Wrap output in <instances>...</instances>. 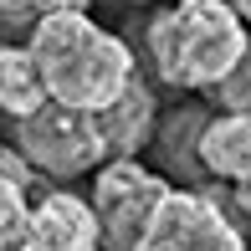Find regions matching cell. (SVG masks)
<instances>
[{
	"mask_svg": "<svg viewBox=\"0 0 251 251\" xmlns=\"http://www.w3.org/2000/svg\"><path fill=\"white\" fill-rule=\"evenodd\" d=\"M102 118H108L113 159H118V154H139L144 144H149V133H154V93H149V82L133 77L128 93L113 102V108H102Z\"/></svg>",
	"mask_w": 251,
	"mask_h": 251,
	"instance_id": "9",
	"label": "cell"
},
{
	"mask_svg": "<svg viewBox=\"0 0 251 251\" xmlns=\"http://www.w3.org/2000/svg\"><path fill=\"white\" fill-rule=\"evenodd\" d=\"M47 98H51V87L41 77V62L31 51V41L26 47H0V113L5 118H26Z\"/></svg>",
	"mask_w": 251,
	"mask_h": 251,
	"instance_id": "8",
	"label": "cell"
},
{
	"mask_svg": "<svg viewBox=\"0 0 251 251\" xmlns=\"http://www.w3.org/2000/svg\"><path fill=\"white\" fill-rule=\"evenodd\" d=\"M26 190H31V185L0 175V251H21V246H26V226H31V200H26Z\"/></svg>",
	"mask_w": 251,
	"mask_h": 251,
	"instance_id": "10",
	"label": "cell"
},
{
	"mask_svg": "<svg viewBox=\"0 0 251 251\" xmlns=\"http://www.w3.org/2000/svg\"><path fill=\"white\" fill-rule=\"evenodd\" d=\"M246 16L231 0H175L149 16L144 56L164 87H221L246 56Z\"/></svg>",
	"mask_w": 251,
	"mask_h": 251,
	"instance_id": "2",
	"label": "cell"
},
{
	"mask_svg": "<svg viewBox=\"0 0 251 251\" xmlns=\"http://www.w3.org/2000/svg\"><path fill=\"white\" fill-rule=\"evenodd\" d=\"M26 41L41 62V77H47L51 98L77 102V108H93V113L113 108L133 87V77H139L128 41L102 31L87 16V5H67V10L36 16Z\"/></svg>",
	"mask_w": 251,
	"mask_h": 251,
	"instance_id": "1",
	"label": "cell"
},
{
	"mask_svg": "<svg viewBox=\"0 0 251 251\" xmlns=\"http://www.w3.org/2000/svg\"><path fill=\"white\" fill-rule=\"evenodd\" d=\"M133 5H149V0H133Z\"/></svg>",
	"mask_w": 251,
	"mask_h": 251,
	"instance_id": "15",
	"label": "cell"
},
{
	"mask_svg": "<svg viewBox=\"0 0 251 251\" xmlns=\"http://www.w3.org/2000/svg\"><path fill=\"white\" fill-rule=\"evenodd\" d=\"M133 251H246V236L215 190H169Z\"/></svg>",
	"mask_w": 251,
	"mask_h": 251,
	"instance_id": "4",
	"label": "cell"
},
{
	"mask_svg": "<svg viewBox=\"0 0 251 251\" xmlns=\"http://www.w3.org/2000/svg\"><path fill=\"white\" fill-rule=\"evenodd\" d=\"M10 144L41 175H56V179L102 169L113 159L108 118L93 113V108H77V102H62V98H47L26 118H10Z\"/></svg>",
	"mask_w": 251,
	"mask_h": 251,
	"instance_id": "3",
	"label": "cell"
},
{
	"mask_svg": "<svg viewBox=\"0 0 251 251\" xmlns=\"http://www.w3.org/2000/svg\"><path fill=\"white\" fill-rule=\"evenodd\" d=\"M215 93V102H221L226 113H251V47H246V56L236 62V72L226 77L221 87H210Z\"/></svg>",
	"mask_w": 251,
	"mask_h": 251,
	"instance_id": "11",
	"label": "cell"
},
{
	"mask_svg": "<svg viewBox=\"0 0 251 251\" xmlns=\"http://www.w3.org/2000/svg\"><path fill=\"white\" fill-rule=\"evenodd\" d=\"M231 5H236V10H241V16H246V21H251V0H231Z\"/></svg>",
	"mask_w": 251,
	"mask_h": 251,
	"instance_id": "14",
	"label": "cell"
},
{
	"mask_svg": "<svg viewBox=\"0 0 251 251\" xmlns=\"http://www.w3.org/2000/svg\"><path fill=\"white\" fill-rule=\"evenodd\" d=\"M21 251H102V221L93 200L72 195V190H47L31 205V226H26Z\"/></svg>",
	"mask_w": 251,
	"mask_h": 251,
	"instance_id": "6",
	"label": "cell"
},
{
	"mask_svg": "<svg viewBox=\"0 0 251 251\" xmlns=\"http://www.w3.org/2000/svg\"><path fill=\"white\" fill-rule=\"evenodd\" d=\"M0 175H5V179H21V185H36V164H31L16 144H0Z\"/></svg>",
	"mask_w": 251,
	"mask_h": 251,
	"instance_id": "13",
	"label": "cell"
},
{
	"mask_svg": "<svg viewBox=\"0 0 251 251\" xmlns=\"http://www.w3.org/2000/svg\"><path fill=\"white\" fill-rule=\"evenodd\" d=\"M200 159L210 179L251 185V113H221L200 133Z\"/></svg>",
	"mask_w": 251,
	"mask_h": 251,
	"instance_id": "7",
	"label": "cell"
},
{
	"mask_svg": "<svg viewBox=\"0 0 251 251\" xmlns=\"http://www.w3.org/2000/svg\"><path fill=\"white\" fill-rule=\"evenodd\" d=\"M169 179L144 169L133 154H118L98 169L93 179V210L102 221V251H133L144 236V226L154 221L159 200L169 195Z\"/></svg>",
	"mask_w": 251,
	"mask_h": 251,
	"instance_id": "5",
	"label": "cell"
},
{
	"mask_svg": "<svg viewBox=\"0 0 251 251\" xmlns=\"http://www.w3.org/2000/svg\"><path fill=\"white\" fill-rule=\"evenodd\" d=\"M67 5H87V0H0V21H26V26H36V16L67 10Z\"/></svg>",
	"mask_w": 251,
	"mask_h": 251,
	"instance_id": "12",
	"label": "cell"
}]
</instances>
